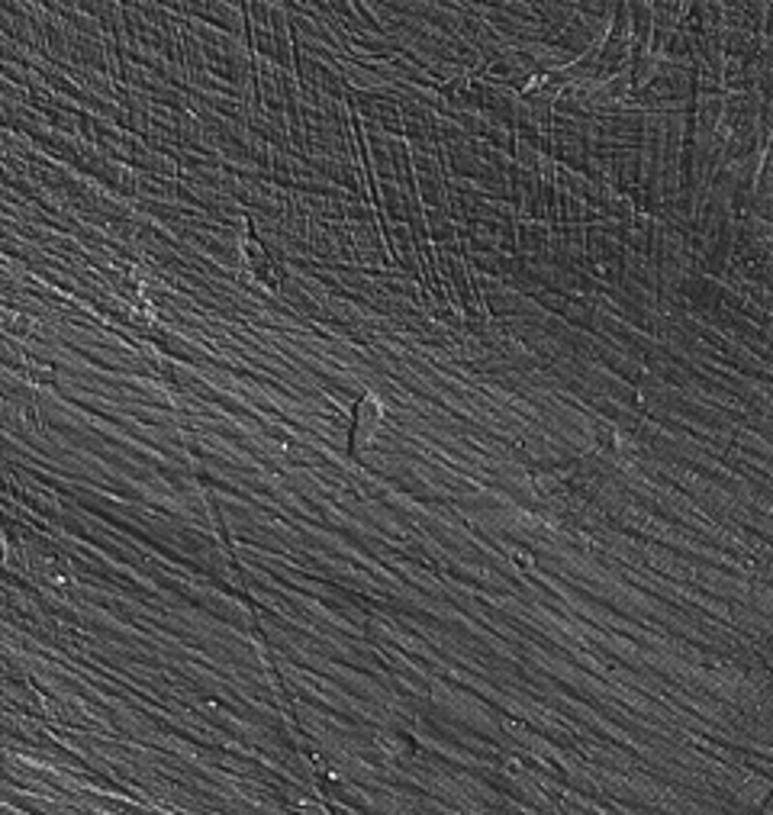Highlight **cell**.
<instances>
[{"mask_svg":"<svg viewBox=\"0 0 773 815\" xmlns=\"http://www.w3.org/2000/svg\"><path fill=\"white\" fill-rule=\"evenodd\" d=\"M380 422V406L378 400H358V406H354V426H352V448H358V442H368L370 432H374V426Z\"/></svg>","mask_w":773,"mask_h":815,"instance_id":"1","label":"cell"}]
</instances>
